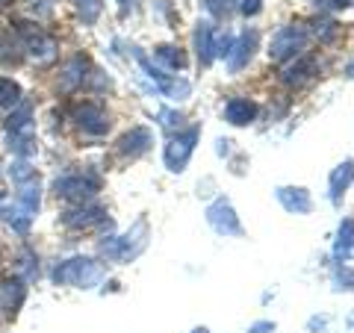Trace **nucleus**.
<instances>
[{"label": "nucleus", "mask_w": 354, "mask_h": 333, "mask_svg": "<svg viewBox=\"0 0 354 333\" xmlns=\"http://www.w3.org/2000/svg\"><path fill=\"white\" fill-rule=\"evenodd\" d=\"M53 283L59 286H77V289H92L104 280V265L95 263L92 257H71L57 263L53 269Z\"/></svg>", "instance_id": "nucleus-1"}, {"label": "nucleus", "mask_w": 354, "mask_h": 333, "mask_svg": "<svg viewBox=\"0 0 354 333\" xmlns=\"http://www.w3.org/2000/svg\"><path fill=\"white\" fill-rule=\"evenodd\" d=\"M145 245H148V218L142 216V218H136V225H133L124 236L106 239L101 245V254L113 263H130L145 251Z\"/></svg>", "instance_id": "nucleus-2"}, {"label": "nucleus", "mask_w": 354, "mask_h": 333, "mask_svg": "<svg viewBox=\"0 0 354 333\" xmlns=\"http://www.w3.org/2000/svg\"><path fill=\"white\" fill-rule=\"evenodd\" d=\"M97 192H101V177L95 171H68L53 180V195L62 198V201L88 204Z\"/></svg>", "instance_id": "nucleus-3"}, {"label": "nucleus", "mask_w": 354, "mask_h": 333, "mask_svg": "<svg viewBox=\"0 0 354 333\" xmlns=\"http://www.w3.org/2000/svg\"><path fill=\"white\" fill-rule=\"evenodd\" d=\"M15 32H18L21 44H24L27 57L36 65H50L53 59H57V53H59L57 41H53L39 24H30V21H15Z\"/></svg>", "instance_id": "nucleus-4"}, {"label": "nucleus", "mask_w": 354, "mask_h": 333, "mask_svg": "<svg viewBox=\"0 0 354 333\" xmlns=\"http://www.w3.org/2000/svg\"><path fill=\"white\" fill-rule=\"evenodd\" d=\"M133 57H136L139 68L145 71L148 80H153V86L162 92V97H169V101H186V97L192 95L189 80H183V77H177V74H165L162 68H157V65H151V59L145 57V50L133 48Z\"/></svg>", "instance_id": "nucleus-5"}, {"label": "nucleus", "mask_w": 354, "mask_h": 333, "mask_svg": "<svg viewBox=\"0 0 354 333\" xmlns=\"http://www.w3.org/2000/svg\"><path fill=\"white\" fill-rule=\"evenodd\" d=\"M307 39H310V30L304 24H286L272 36L269 44V57L272 62H290L295 59L298 53L307 48Z\"/></svg>", "instance_id": "nucleus-6"}, {"label": "nucleus", "mask_w": 354, "mask_h": 333, "mask_svg": "<svg viewBox=\"0 0 354 333\" xmlns=\"http://www.w3.org/2000/svg\"><path fill=\"white\" fill-rule=\"evenodd\" d=\"M201 139V127H186V130H177L174 136L169 139V145H165V169L174 171V174H180L186 165H189L192 160V153H195V142Z\"/></svg>", "instance_id": "nucleus-7"}, {"label": "nucleus", "mask_w": 354, "mask_h": 333, "mask_svg": "<svg viewBox=\"0 0 354 333\" xmlns=\"http://www.w3.org/2000/svg\"><path fill=\"white\" fill-rule=\"evenodd\" d=\"M71 121L88 136H106L109 127H113L109 113L97 101H77L71 106Z\"/></svg>", "instance_id": "nucleus-8"}, {"label": "nucleus", "mask_w": 354, "mask_h": 333, "mask_svg": "<svg viewBox=\"0 0 354 333\" xmlns=\"http://www.w3.org/2000/svg\"><path fill=\"white\" fill-rule=\"evenodd\" d=\"M207 221L221 236H242V221L227 198H216V201L207 207Z\"/></svg>", "instance_id": "nucleus-9"}, {"label": "nucleus", "mask_w": 354, "mask_h": 333, "mask_svg": "<svg viewBox=\"0 0 354 333\" xmlns=\"http://www.w3.org/2000/svg\"><path fill=\"white\" fill-rule=\"evenodd\" d=\"M260 48V32L257 30H245L242 36L234 41V48H230V57H227V71L230 74H239L242 68H248V62L254 59V53Z\"/></svg>", "instance_id": "nucleus-10"}, {"label": "nucleus", "mask_w": 354, "mask_h": 333, "mask_svg": "<svg viewBox=\"0 0 354 333\" xmlns=\"http://www.w3.org/2000/svg\"><path fill=\"white\" fill-rule=\"evenodd\" d=\"M153 148V130L151 127H130L118 139V153L127 160H139Z\"/></svg>", "instance_id": "nucleus-11"}, {"label": "nucleus", "mask_w": 354, "mask_h": 333, "mask_svg": "<svg viewBox=\"0 0 354 333\" xmlns=\"http://www.w3.org/2000/svg\"><path fill=\"white\" fill-rule=\"evenodd\" d=\"M86 71H88V57H86V53H74V57L62 65L57 88H59V92H65V95L74 92V88H80L83 80H86Z\"/></svg>", "instance_id": "nucleus-12"}, {"label": "nucleus", "mask_w": 354, "mask_h": 333, "mask_svg": "<svg viewBox=\"0 0 354 333\" xmlns=\"http://www.w3.org/2000/svg\"><path fill=\"white\" fill-rule=\"evenodd\" d=\"M27 301V280L24 277H6L0 286V310H6L9 316H18V310Z\"/></svg>", "instance_id": "nucleus-13"}, {"label": "nucleus", "mask_w": 354, "mask_h": 333, "mask_svg": "<svg viewBox=\"0 0 354 333\" xmlns=\"http://www.w3.org/2000/svg\"><path fill=\"white\" fill-rule=\"evenodd\" d=\"M274 195H278V201H281V207L286 209V213L307 216L310 209H313V198H310V192L301 186H281Z\"/></svg>", "instance_id": "nucleus-14"}, {"label": "nucleus", "mask_w": 354, "mask_h": 333, "mask_svg": "<svg viewBox=\"0 0 354 333\" xmlns=\"http://www.w3.org/2000/svg\"><path fill=\"white\" fill-rule=\"evenodd\" d=\"M354 183V160H342L334 171H330V180H328V192H330V204L339 207L342 204V195L348 192V186Z\"/></svg>", "instance_id": "nucleus-15"}, {"label": "nucleus", "mask_w": 354, "mask_h": 333, "mask_svg": "<svg viewBox=\"0 0 354 333\" xmlns=\"http://www.w3.org/2000/svg\"><path fill=\"white\" fill-rule=\"evenodd\" d=\"M260 106L251 101V97H230L225 106V121L234 127H248L254 118H257Z\"/></svg>", "instance_id": "nucleus-16"}, {"label": "nucleus", "mask_w": 354, "mask_h": 333, "mask_svg": "<svg viewBox=\"0 0 354 333\" xmlns=\"http://www.w3.org/2000/svg\"><path fill=\"white\" fill-rule=\"evenodd\" d=\"M106 221V213L101 207L95 204H80L77 209H71V213L62 216V225L71 227V230H80V227H92V225H104Z\"/></svg>", "instance_id": "nucleus-17"}, {"label": "nucleus", "mask_w": 354, "mask_h": 333, "mask_svg": "<svg viewBox=\"0 0 354 333\" xmlns=\"http://www.w3.org/2000/svg\"><path fill=\"white\" fill-rule=\"evenodd\" d=\"M213 41H216V30L209 21H198V27H195V53H198V62L204 65H213L216 59V50H213Z\"/></svg>", "instance_id": "nucleus-18"}, {"label": "nucleus", "mask_w": 354, "mask_h": 333, "mask_svg": "<svg viewBox=\"0 0 354 333\" xmlns=\"http://www.w3.org/2000/svg\"><path fill=\"white\" fill-rule=\"evenodd\" d=\"M334 257L337 263H346L354 257V218H342L334 242Z\"/></svg>", "instance_id": "nucleus-19"}, {"label": "nucleus", "mask_w": 354, "mask_h": 333, "mask_svg": "<svg viewBox=\"0 0 354 333\" xmlns=\"http://www.w3.org/2000/svg\"><path fill=\"white\" fill-rule=\"evenodd\" d=\"M15 204L24 209L27 216H36V213H39V207H41V186H39V177H36V180H27V183L18 186Z\"/></svg>", "instance_id": "nucleus-20"}, {"label": "nucleus", "mask_w": 354, "mask_h": 333, "mask_svg": "<svg viewBox=\"0 0 354 333\" xmlns=\"http://www.w3.org/2000/svg\"><path fill=\"white\" fill-rule=\"evenodd\" d=\"M313 71H316V62L310 59V57H301L298 62H292L290 68H286L283 74H281V80H283V86H301V83H307L310 77H313Z\"/></svg>", "instance_id": "nucleus-21"}, {"label": "nucleus", "mask_w": 354, "mask_h": 333, "mask_svg": "<svg viewBox=\"0 0 354 333\" xmlns=\"http://www.w3.org/2000/svg\"><path fill=\"white\" fill-rule=\"evenodd\" d=\"M24 130H32V106L30 101H21L18 106H12V113L6 118V133H24Z\"/></svg>", "instance_id": "nucleus-22"}, {"label": "nucleus", "mask_w": 354, "mask_h": 333, "mask_svg": "<svg viewBox=\"0 0 354 333\" xmlns=\"http://www.w3.org/2000/svg\"><path fill=\"white\" fill-rule=\"evenodd\" d=\"M153 57H157L162 68H171V71L186 68V53L177 48V44H160V48H153Z\"/></svg>", "instance_id": "nucleus-23"}, {"label": "nucleus", "mask_w": 354, "mask_h": 333, "mask_svg": "<svg viewBox=\"0 0 354 333\" xmlns=\"http://www.w3.org/2000/svg\"><path fill=\"white\" fill-rule=\"evenodd\" d=\"M0 218H3L15 233H21V236H24V233L30 230V225H32V216H27L18 204H0Z\"/></svg>", "instance_id": "nucleus-24"}, {"label": "nucleus", "mask_w": 354, "mask_h": 333, "mask_svg": "<svg viewBox=\"0 0 354 333\" xmlns=\"http://www.w3.org/2000/svg\"><path fill=\"white\" fill-rule=\"evenodd\" d=\"M24 59V44L12 32H0V65H18Z\"/></svg>", "instance_id": "nucleus-25"}, {"label": "nucleus", "mask_w": 354, "mask_h": 333, "mask_svg": "<svg viewBox=\"0 0 354 333\" xmlns=\"http://www.w3.org/2000/svg\"><path fill=\"white\" fill-rule=\"evenodd\" d=\"M9 151H12L18 160H30L32 153H36V133L32 130L12 133V136H9Z\"/></svg>", "instance_id": "nucleus-26"}, {"label": "nucleus", "mask_w": 354, "mask_h": 333, "mask_svg": "<svg viewBox=\"0 0 354 333\" xmlns=\"http://www.w3.org/2000/svg\"><path fill=\"white\" fill-rule=\"evenodd\" d=\"M24 97H21V86L12 80V77H0V106H18Z\"/></svg>", "instance_id": "nucleus-27"}, {"label": "nucleus", "mask_w": 354, "mask_h": 333, "mask_svg": "<svg viewBox=\"0 0 354 333\" xmlns=\"http://www.w3.org/2000/svg\"><path fill=\"white\" fill-rule=\"evenodd\" d=\"M330 283H334L337 292H354V269L346 263H337L334 274H330Z\"/></svg>", "instance_id": "nucleus-28"}, {"label": "nucleus", "mask_w": 354, "mask_h": 333, "mask_svg": "<svg viewBox=\"0 0 354 333\" xmlns=\"http://www.w3.org/2000/svg\"><path fill=\"white\" fill-rule=\"evenodd\" d=\"M74 6H77V15L83 18V24H97V18H101L104 12V3L101 0H74Z\"/></svg>", "instance_id": "nucleus-29"}, {"label": "nucleus", "mask_w": 354, "mask_h": 333, "mask_svg": "<svg viewBox=\"0 0 354 333\" xmlns=\"http://www.w3.org/2000/svg\"><path fill=\"white\" fill-rule=\"evenodd\" d=\"M9 177H12V183L15 186H21V183H27V180H36V169L27 162V160H18V162H12V169H9Z\"/></svg>", "instance_id": "nucleus-30"}, {"label": "nucleus", "mask_w": 354, "mask_h": 333, "mask_svg": "<svg viewBox=\"0 0 354 333\" xmlns=\"http://www.w3.org/2000/svg\"><path fill=\"white\" fill-rule=\"evenodd\" d=\"M234 32H221V36H216V41H213V50H216V57H221V59H225V57H230V48H234Z\"/></svg>", "instance_id": "nucleus-31"}, {"label": "nucleus", "mask_w": 354, "mask_h": 333, "mask_svg": "<svg viewBox=\"0 0 354 333\" xmlns=\"http://www.w3.org/2000/svg\"><path fill=\"white\" fill-rule=\"evenodd\" d=\"M201 3H204L216 18L230 15V9H234V0H201Z\"/></svg>", "instance_id": "nucleus-32"}, {"label": "nucleus", "mask_w": 354, "mask_h": 333, "mask_svg": "<svg viewBox=\"0 0 354 333\" xmlns=\"http://www.w3.org/2000/svg\"><path fill=\"white\" fill-rule=\"evenodd\" d=\"M27 9H30V12L32 15H50L53 12V3H50V0H27Z\"/></svg>", "instance_id": "nucleus-33"}, {"label": "nucleus", "mask_w": 354, "mask_h": 333, "mask_svg": "<svg viewBox=\"0 0 354 333\" xmlns=\"http://www.w3.org/2000/svg\"><path fill=\"white\" fill-rule=\"evenodd\" d=\"M354 0H316L319 9H325V12H339V9H348Z\"/></svg>", "instance_id": "nucleus-34"}, {"label": "nucleus", "mask_w": 354, "mask_h": 333, "mask_svg": "<svg viewBox=\"0 0 354 333\" xmlns=\"http://www.w3.org/2000/svg\"><path fill=\"white\" fill-rule=\"evenodd\" d=\"M263 9V0H239V12L245 18H254Z\"/></svg>", "instance_id": "nucleus-35"}, {"label": "nucleus", "mask_w": 354, "mask_h": 333, "mask_svg": "<svg viewBox=\"0 0 354 333\" xmlns=\"http://www.w3.org/2000/svg\"><path fill=\"white\" fill-rule=\"evenodd\" d=\"M316 36L322 39V41H330V39L337 36V24H334V21H322V24L316 27Z\"/></svg>", "instance_id": "nucleus-36"}, {"label": "nucleus", "mask_w": 354, "mask_h": 333, "mask_svg": "<svg viewBox=\"0 0 354 333\" xmlns=\"http://www.w3.org/2000/svg\"><path fill=\"white\" fill-rule=\"evenodd\" d=\"M248 333H274V321H254Z\"/></svg>", "instance_id": "nucleus-37"}, {"label": "nucleus", "mask_w": 354, "mask_h": 333, "mask_svg": "<svg viewBox=\"0 0 354 333\" xmlns=\"http://www.w3.org/2000/svg\"><path fill=\"white\" fill-rule=\"evenodd\" d=\"M160 118H162V124H165V127H174V124L180 127V121H183L180 115H174V113H160Z\"/></svg>", "instance_id": "nucleus-38"}, {"label": "nucleus", "mask_w": 354, "mask_h": 333, "mask_svg": "<svg viewBox=\"0 0 354 333\" xmlns=\"http://www.w3.org/2000/svg\"><path fill=\"white\" fill-rule=\"evenodd\" d=\"M118 3V9H121V15H130L133 12V3H136V0H115Z\"/></svg>", "instance_id": "nucleus-39"}, {"label": "nucleus", "mask_w": 354, "mask_h": 333, "mask_svg": "<svg viewBox=\"0 0 354 333\" xmlns=\"http://www.w3.org/2000/svg\"><path fill=\"white\" fill-rule=\"evenodd\" d=\"M322 330V327H328V318H310V330Z\"/></svg>", "instance_id": "nucleus-40"}, {"label": "nucleus", "mask_w": 354, "mask_h": 333, "mask_svg": "<svg viewBox=\"0 0 354 333\" xmlns=\"http://www.w3.org/2000/svg\"><path fill=\"white\" fill-rule=\"evenodd\" d=\"M346 77H348V80H354V59L346 65Z\"/></svg>", "instance_id": "nucleus-41"}, {"label": "nucleus", "mask_w": 354, "mask_h": 333, "mask_svg": "<svg viewBox=\"0 0 354 333\" xmlns=\"http://www.w3.org/2000/svg\"><path fill=\"white\" fill-rule=\"evenodd\" d=\"M192 333H209V330H207V327H195Z\"/></svg>", "instance_id": "nucleus-42"}, {"label": "nucleus", "mask_w": 354, "mask_h": 333, "mask_svg": "<svg viewBox=\"0 0 354 333\" xmlns=\"http://www.w3.org/2000/svg\"><path fill=\"white\" fill-rule=\"evenodd\" d=\"M9 3H12V0H0V9H3V6H9Z\"/></svg>", "instance_id": "nucleus-43"}]
</instances>
